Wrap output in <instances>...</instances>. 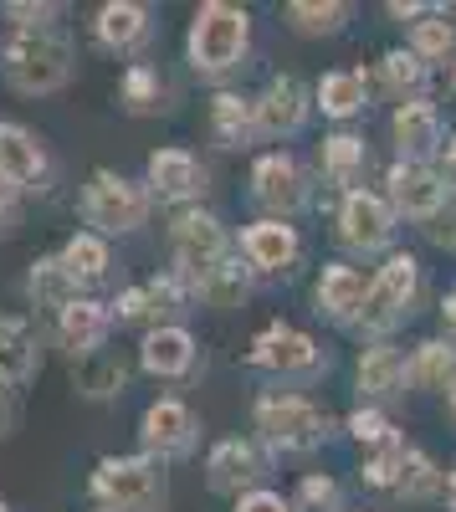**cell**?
I'll use <instances>...</instances> for the list:
<instances>
[{
	"label": "cell",
	"instance_id": "1",
	"mask_svg": "<svg viewBox=\"0 0 456 512\" xmlns=\"http://www.w3.org/2000/svg\"><path fill=\"white\" fill-rule=\"evenodd\" d=\"M6 77L11 88L26 98L41 93H57L62 82L72 77V41L52 26H36V31H16L6 41Z\"/></svg>",
	"mask_w": 456,
	"mask_h": 512
},
{
	"label": "cell",
	"instance_id": "2",
	"mask_svg": "<svg viewBox=\"0 0 456 512\" xmlns=\"http://www.w3.org/2000/svg\"><path fill=\"white\" fill-rule=\"evenodd\" d=\"M93 497L103 502V512H159L164 472L154 456H103L93 472Z\"/></svg>",
	"mask_w": 456,
	"mask_h": 512
},
{
	"label": "cell",
	"instance_id": "3",
	"mask_svg": "<svg viewBox=\"0 0 456 512\" xmlns=\"http://www.w3.org/2000/svg\"><path fill=\"white\" fill-rule=\"evenodd\" d=\"M246 36H252L246 11L221 6V0L200 6L195 11V26H190V62H195V72H205V77L231 72L241 62V52H246Z\"/></svg>",
	"mask_w": 456,
	"mask_h": 512
},
{
	"label": "cell",
	"instance_id": "4",
	"mask_svg": "<svg viewBox=\"0 0 456 512\" xmlns=\"http://www.w3.org/2000/svg\"><path fill=\"white\" fill-rule=\"evenodd\" d=\"M82 216H88L98 231H108V236L139 231L144 216H149V195H144L134 180L98 169V175L88 180V195H82Z\"/></svg>",
	"mask_w": 456,
	"mask_h": 512
},
{
	"label": "cell",
	"instance_id": "5",
	"mask_svg": "<svg viewBox=\"0 0 456 512\" xmlns=\"http://www.w3.org/2000/svg\"><path fill=\"white\" fill-rule=\"evenodd\" d=\"M257 431L282 451H308L323 441L328 425H323L318 405H308L298 395H262L257 400Z\"/></svg>",
	"mask_w": 456,
	"mask_h": 512
},
{
	"label": "cell",
	"instance_id": "6",
	"mask_svg": "<svg viewBox=\"0 0 456 512\" xmlns=\"http://www.w3.org/2000/svg\"><path fill=\"white\" fill-rule=\"evenodd\" d=\"M175 256H180V272L185 277H205L211 267L226 262V231L216 226V216H205V210H185L175 216Z\"/></svg>",
	"mask_w": 456,
	"mask_h": 512
},
{
	"label": "cell",
	"instance_id": "7",
	"mask_svg": "<svg viewBox=\"0 0 456 512\" xmlns=\"http://www.w3.org/2000/svg\"><path fill=\"white\" fill-rule=\"evenodd\" d=\"M416 282H421V272H416V256H390V262L380 267V277H375V287H369V297H364V323L369 328H390L400 313H405V303L416 297Z\"/></svg>",
	"mask_w": 456,
	"mask_h": 512
},
{
	"label": "cell",
	"instance_id": "8",
	"mask_svg": "<svg viewBox=\"0 0 456 512\" xmlns=\"http://www.w3.org/2000/svg\"><path fill=\"white\" fill-rule=\"evenodd\" d=\"M252 185H257V200L272 205V210H282V216H293V210L308 200V190H303V169H298V159H287V154H267V159H257Z\"/></svg>",
	"mask_w": 456,
	"mask_h": 512
},
{
	"label": "cell",
	"instance_id": "9",
	"mask_svg": "<svg viewBox=\"0 0 456 512\" xmlns=\"http://www.w3.org/2000/svg\"><path fill=\"white\" fill-rule=\"evenodd\" d=\"M0 175L11 185H41L47 180V149L31 128L21 123H0Z\"/></svg>",
	"mask_w": 456,
	"mask_h": 512
},
{
	"label": "cell",
	"instance_id": "10",
	"mask_svg": "<svg viewBox=\"0 0 456 512\" xmlns=\"http://www.w3.org/2000/svg\"><path fill=\"white\" fill-rule=\"evenodd\" d=\"M344 241L349 246H364V251H375V246H385L390 241V231H395V216H390V205L380 200V195H369V190H349V200H344Z\"/></svg>",
	"mask_w": 456,
	"mask_h": 512
},
{
	"label": "cell",
	"instance_id": "11",
	"mask_svg": "<svg viewBox=\"0 0 456 512\" xmlns=\"http://www.w3.org/2000/svg\"><path fill=\"white\" fill-rule=\"evenodd\" d=\"M57 338L72 359H88L98 354V344L108 338V308L93 303V297H77L67 313H57Z\"/></svg>",
	"mask_w": 456,
	"mask_h": 512
},
{
	"label": "cell",
	"instance_id": "12",
	"mask_svg": "<svg viewBox=\"0 0 456 512\" xmlns=\"http://www.w3.org/2000/svg\"><path fill=\"white\" fill-rule=\"evenodd\" d=\"M252 364L282 369V374H303V369L318 364V349H313V338L298 333V328H267L252 344Z\"/></svg>",
	"mask_w": 456,
	"mask_h": 512
},
{
	"label": "cell",
	"instance_id": "13",
	"mask_svg": "<svg viewBox=\"0 0 456 512\" xmlns=\"http://www.w3.org/2000/svg\"><path fill=\"white\" fill-rule=\"evenodd\" d=\"M36 359H41V349H36L31 318L6 313L0 318V384H26L36 374Z\"/></svg>",
	"mask_w": 456,
	"mask_h": 512
},
{
	"label": "cell",
	"instance_id": "14",
	"mask_svg": "<svg viewBox=\"0 0 456 512\" xmlns=\"http://www.w3.org/2000/svg\"><path fill=\"white\" fill-rule=\"evenodd\" d=\"M139 436H144V446H149V451H159V456L185 451V446H190V436H195V415H190L180 400H154V405L144 410Z\"/></svg>",
	"mask_w": 456,
	"mask_h": 512
},
{
	"label": "cell",
	"instance_id": "15",
	"mask_svg": "<svg viewBox=\"0 0 456 512\" xmlns=\"http://www.w3.org/2000/svg\"><path fill=\"white\" fill-rule=\"evenodd\" d=\"M303 113H308L303 82L298 77H272L262 103H257V128L262 134H293V128L303 123Z\"/></svg>",
	"mask_w": 456,
	"mask_h": 512
},
{
	"label": "cell",
	"instance_id": "16",
	"mask_svg": "<svg viewBox=\"0 0 456 512\" xmlns=\"http://www.w3.org/2000/svg\"><path fill=\"white\" fill-rule=\"evenodd\" d=\"M390 190H395V205L405 210V216H436L441 200H446V185L431 175L426 164H395L390 169Z\"/></svg>",
	"mask_w": 456,
	"mask_h": 512
},
{
	"label": "cell",
	"instance_id": "17",
	"mask_svg": "<svg viewBox=\"0 0 456 512\" xmlns=\"http://www.w3.org/2000/svg\"><path fill=\"white\" fill-rule=\"evenodd\" d=\"M205 472H211V487L216 492H241L246 482H257L262 477V456H257V446L252 441H221L216 451H211V466H205Z\"/></svg>",
	"mask_w": 456,
	"mask_h": 512
},
{
	"label": "cell",
	"instance_id": "18",
	"mask_svg": "<svg viewBox=\"0 0 456 512\" xmlns=\"http://www.w3.org/2000/svg\"><path fill=\"white\" fill-rule=\"evenodd\" d=\"M241 251H246V262L262 267V272H277L287 267L298 256V231L293 226H282V221H262L241 236Z\"/></svg>",
	"mask_w": 456,
	"mask_h": 512
},
{
	"label": "cell",
	"instance_id": "19",
	"mask_svg": "<svg viewBox=\"0 0 456 512\" xmlns=\"http://www.w3.org/2000/svg\"><path fill=\"white\" fill-rule=\"evenodd\" d=\"M195 364V338L185 328H154L144 338V369L159 379H180Z\"/></svg>",
	"mask_w": 456,
	"mask_h": 512
},
{
	"label": "cell",
	"instance_id": "20",
	"mask_svg": "<svg viewBox=\"0 0 456 512\" xmlns=\"http://www.w3.org/2000/svg\"><path fill=\"white\" fill-rule=\"evenodd\" d=\"M395 144L410 154V164H421L436 144H441V123L431 103H400L395 113Z\"/></svg>",
	"mask_w": 456,
	"mask_h": 512
},
{
	"label": "cell",
	"instance_id": "21",
	"mask_svg": "<svg viewBox=\"0 0 456 512\" xmlns=\"http://www.w3.org/2000/svg\"><path fill=\"white\" fill-rule=\"evenodd\" d=\"M149 185L159 195H170V200H185V195H195L205 185V175H200V164L185 149H159L149 159Z\"/></svg>",
	"mask_w": 456,
	"mask_h": 512
},
{
	"label": "cell",
	"instance_id": "22",
	"mask_svg": "<svg viewBox=\"0 0 456 512\" xmlns=\"http://www.w3.org/2000/svg\"><path fill=\"white\" fill-rule=\"evenodd\" d=\"M26 287H31V297H36L41 308L67 313V308L77 303V277L67 272L62 256H41V262L31 267V277H26Z\"/></svg>",
	"mask_w": 456,
	"mask_h": 512
},
{
	"label": "cell",
	"instance_id": "23",
	"mask_svg": "<svg viewBox=\"0 0 456 512\" xmlns=\"http://www.w3.org/2000/svg\"><path fill=\"white\" fill-rule=\"evenodd\" d=\"M144 26H149V11L144 6H134V0H108V6L98 11V21H93V31H98V41L103 47H134V41L144 36Z\"/></svg>",
	"mask_w": 456,
	"mask_h": 512
},
{
	"label": "cell",
	"instance_id": "24",
	"mask_svg": "<svg viewBox=\"0 0 456 512\" xmlns=\"http://www.w3.org/2000/svg\"><path fill=\"white\" fill-rule=\"evenodd\" d=\"M364 297H369V287H364V277H359L354 267H328L323 282H318V303L334 313V318L364 313Z\"/></svg>",
	"mask_w": 456,
	"mask_h": 512
},
{
	"label": "cell",
	"instance_id": "25",
	"mask_svg": "<svg viewBox=\"0 0 456 512\" xmlns=\"http://www.w3.org/2000/svg\"><path fill=\"white\" fill-rule=\"evenodd\" d=\"M211 128H216V139L226 149H241L246 139H252V128H257V103H246L236 93H221L211 103Z\"/></svg>",
	"mask_w": 456,
	"mask_h": 512
},
{
	"label": "cell",
	"instance_id": "26",
	"mask_svg": "<svg viewBox=\"0 0 456 512\" xmlns=\"http://www.w3.org/2000/svg\"><path fill=\"white\" fill-rule=\"evenodd\" d=\"M123 384H129V369H123V359H113V354L77 359V390L88 395V400H108V395L123 390Z\"/></svg>",
	"mask_w": 456,
	"mask_h": 512
},
{
	"label": "cell",
	"instance_id": "27",
	"mask_svg": "<svg viewBox=\"0 0 456 512\" xmlns=\"http://www.w3.org/2000/svg\"><path fill=\"white\" fill-rule=\"evenodd\" d=\"M246 287H252V282H246V267H241V262H231V256H226L221 267H211V272H205V277L195 282L200 303H211V308H241Z\"/></svg>",
	"mask_w": 456,
	"mask_h": 512
},
{
	"label": "cell",
	"instance_id": "28",
	"mask_svg": "<svg viewBox=\"0 0 456 512\" xmlns=\"http://www.w3.org/2000/svg\"><path fill=\"white\" fill-rule=\"evenodd\" d=\"M364 72H328L323 82H318V103H323V113H334V118H349V113H359L364 108Z\"/></svg>",
	"mask_w": 456,
	"mask_h": 512
},
{
	"label": "cell",
	"instance_id": "29",
	"mask_svg": "<svg viewBox=\"0 0 456 512\" xmlns=\"http://www.w3.org/2000/svg\"><path fill=\"white\" fill-rule=\"evenodd\" d=\"M400 384H405V364L395 349H369L359 359V390L369 395H400Z\"/></svg>",
	"mask_w": 456,
	"mask_h": 512
},
{
	"label": "cell",
	"instance_id": "30",
	"mask_svg": "<svg viewBox=\"0 0 456 512\" xmlns=\"http://www.w3.org/2000/svg\"><path fill=\"white\" fill-rule=\"evenodd\" d=\"M62 262H67V272L77 277V282H98L103 272H108V246L98 241V236H72L67 241V251H62Z\"/></svg>",
	"mask_w": 456,
	"mask_h": 512
},
{
	"label": "cell",
	"instance_id": "31",
	"mask_svg": "<svg viewBox=\"0 0 456 512\" xmlns=\"http://www.w3.org/2000/svg\"><path fill=\"white\" fill-rule=\"evenodd\" d=\"M416 384H426V390H446V384L456 379V349L451 344H421V354H416Z\"/></svg>",
	"mask_w": 456,
	"mask_h": 512
},
{
	"label": "cell",
	"instance_id": "32",
	"mask_svg": "<svg viewBox=\"0 0 456 512\" xmlns=\"http://www.w3.org/2000/svg\"><path fill=\"white\" fill-rule=\"evenodd\" d=\"M287 16H293V26L298 31H308V36H318V31H339L344 26V16H349V6H318V0H298V6H287Z\"/></svg>",
	"mask_w": 456,
	"mask_h": 512
},
{
	"label": "cell",
	"instance_id": "33",
	"mask_svg": "<svg viewBox=\"0 0 456 512\" xmlns=\"http://www.w3.org/2000/svg\"><path fill=\"white\" fill-rule=\"evenodd\" d=\"M436 482H441V477H436L431 456H426V451H405V466H400V482H395V487H400L405 497H431Z\"/></svg>",
	"mask_w": 456,
	"mask_h": 512
},
{
	"label": "cell",
	"instance_id": "34",
	"mask_svg": "<svg viewBox=\"0 0 456 512\" xmlns=\"http://www.w3.org/2000/svg\"><path fill=\"white\" fill-rule=\"evenodd\" d=\"M123 103H129V113H154V103H159V82H154V72L139 62V67H129V77H123Z\"/></svg>",
	"mask_w": 456,
	"mask_h": 512
},
{
	"label": "cell",
	"instance_id": "35",
	"mask_svg": "<svg viewBox=\"0 0 456 512\" xmlns=\"http://www.w3.org/2000/svg\"><path fill=\"white\" fill-rule=\"evenodd\" d=\"M359 159H364V144H359V139H349V134H334V139L323 144V169H328L334 180H349Z\"/></svg>",
	"mask_w": 456,
	"mask_h": 512
},
{
	"label": "cell",
	"instance_id": "36",
	"mask_svg": "<svg viewBox=\"0 0 456 512\" xmlns=\"http://www.w3.org/2000/svg\"><path fill=\"white\" fill-rule=\"evenodd\" d=\"M456 47V26L431 16V21H416V57H446Z\"/></svg>",
	"mask_w": 456,
	"mask_h": 512
},
{
	"label": "cell",
	"instance_id": "37",
	"mask_svg": "<svg viewBox=\"0 0 456 512\" xmlns=\"http://www.w3.org/2000/svg\"><path fill=\"white\" fill-rule=\"evenodd\" d=\"M298 512H339V482L334 477H303Z\"/></svg>",
	"mask_w": 456,
	"mask_h": 512
},
{
	"label": "cell",
	"instance_id": "38",
	"mask_svg": "<svg viewBox=\"0 0 456 512\" xmlns=\"http://www.w3.org/2000/svg\"><path fill=\"white\" fill-rule=\"evenodd\" d=\"M385 77H390V88H421V77H426V67H421V57L416 52H390L385 57Z\"/></svg>",
	"mask_w": 456,
	"mask_h": 512
},
{
	"label": "cell",
	"instance_id": "39",
	"mask_svg": "<svg viewBox=\"0 0 456 512\" xmlns=\"http://www.w3.org/2000/svg\"><path fill=\"white\" fill-rule=\"evenodd\" d=\"M159 308H154V292L149 287H129V292H123L118 297V318L123 323H144V318H154Z\"/></svg>",
	"mask_w": 456,
	"mask_h": 512
},
{
	"label": "cell",
	"instance_id": "40",
	"mask_svg": "<svg viewBox=\"0 0 456 512\" xmlns=\"http://www.w3.org/2000/svg\"><path fill=\"white\" fill-rule=\"evenodd\" d=\"M6 16L16 21V31H36L57 16V6H26V0H16V6H6Z\"/></svg>",
	"mask_w": 456,
	"mask_h": 512
},
{
	"label": "cell",
	"instance_id": "41",
	"mask_svg": "<svg viewBox=\"0 0 456 512\" xmlns=\"http://www.w3.org/2000/svg\"><path fill=\"white\" fill-rule=\"evenodd\" d=\"M349 431H354L359 441H390V425H385L375 410H359V415H349Z\"/></svg>",
	"mask_w": 456,
	"mask_h": 512
},
{
	"label": "cell",
	"instance_id": "42",
	"mask_svg": "<svg viewBox=\"0 0 456 512\" xmlns=\"http://www.w3.org/2000/svg\"><path fill=\"white\" fill-rule=\"evenodd\" d=\"M236 512H293V507H287L277 492H252V497L236 502Z\"/></svg>",
	"mask_w": 456,
	"mask_h": 512
},
{
	"label": "cell",
	"instance_id": "43",
	"mask_svg": "<svg viewBox=\"0 0 456 512\" xmlns=\"http://www.w3.org/2000/svg\"><path fill=\"white\" fill-rule=\"evenodd\" d=\"M11 200H16V185H11L6 175H0V221L11 216Z\"/></svg>",
	"mask_w": 456,
	"mask_h": 512
},
{
	"label": "cell",
	"instance_id": "44",
	"mask_svg": "<svg viewBox=\"0 0 456 512\" xmlns=\"http://www.w3.org/2000/svg\"><path fill=\"white\" fill-rule=\"evenodd\" d=\"M446 507H451V512H456V472H451V477H446Z\"/></svg>",
	"mask_w": 456,
	"mask_h": 512
},
{
	"label": "cell",
	"instance_id": "45",
	"mask_svg": "<svg viewBox=\"0 0 456 512\" xmlns=\"http://www.w3.org/2000/svg\"><path fill=\"white\" fill-rule=\"evenodd\" d=\"M441 313H446V323H456V292H451L446 303H441Z\"/></svg>",
	"mask_w": 456,
	"mask_h": 512
},
{
	"label": "cell",
	"instance_id": "46",
	"mask_svg": "<svg viewBox=\"0 0 456 512\" xmlns=\"http://www.w3.org/2000/svg\"><path fill=\"white\" fill-rule=\"evenodd\" d=\"M0 410H6V384H0Z\"/></svg>",
	"mask_w": 456,
	"mask_h": 512
},
{
	"label": "cell",
	"instance_id": "47",
	"mask_svg": "<svg viewBox=\"0 0 456 512\" xmlns=\"http://www.w3.org/2000/svg\"><path fill=\"white\" fill-rule=\"evenodd\" d=\"M451 420H456V390H451Z\"/></svg>",
	"mask_w": 456,
	"mask_h": 512
},
{
	"label": "cell",
	"instance_id": "48",
	"mask_svg": "<svg viewBox=\"0 0 456 512\" xmlns=\"http://www.w3.org/2000/svg\"><path fill=\"white\" fill-rule=\"evenodd\" d=\"M451 164H456V144H451Z\"/></svg>",
	"mask_w": 456,
	"mask_h": 512
},
{
	"label": "cell",
	"instance_id": "49",
	"mask_svg": "<svg viewBox=\"0 0 456 512\" xmlns=\"http://www.w3.org/2000/svg\"><path fill=\"white\" fill-rule=\"evenodd\" d=\"M0 512H11V507H6V502H0Z\"/></svg>",
	"mask_w": 456,
	"mask_h": 512
}]
</instances>
